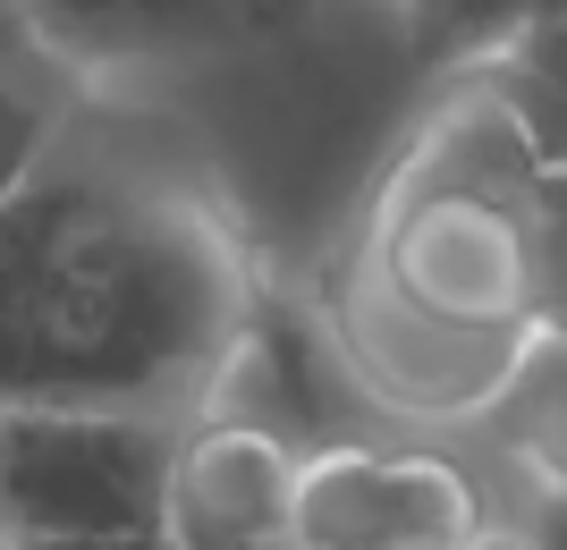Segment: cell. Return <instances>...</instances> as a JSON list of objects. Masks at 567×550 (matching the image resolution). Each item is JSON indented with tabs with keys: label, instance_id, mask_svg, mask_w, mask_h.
<instances>
[{
	"label": "cell",
	"instance_id": "6da1fadb",
	"mask_svg": "<svg viewBox=\"0 0 567 550\" xmlns=\"http://www.w3.org/2000/svg\"><path fill=\"white\" fill-rule=\"evenodd\" d=\"M255 322V263L213 187L76 111L43 169L0 204V407L195 415Z\"/></svg>",
	"mask_w": 567,
	"mask_h": 550
},
{
	"label": "cell",
	"instance_id": "7a4b0ae2",
	"mask_svg": "<svg viewBox=\"0 0 567 550\" xmlns=\"http://www.w3.org/2000/svg\"><path fill=\"white\" fill-rule=\"evenodd\" d=\"M550 169L517 111L483 85V69H457L424 127L406 136L390 178L373 187L364 238L432 313L534 331V220H543Z\"/></svg>",
	"mask_w": 567,
	"mask_h": 550
},
{
	"label": "cell",
	"instance_id": "3957f363",
	"mask_svg": "<svg viewBox=\"0 0 567 550\" xmlns=\"http://www.w3.org/2000/svg\"><path fill=\"white\" fill-rule=\"evenodd\" d=\"M187 415L18 398L0 407V533H136L169 517V457Z\"/></svg>",
	"mask_w": 567,
	"mask_h": 550
},
{
	"label": "cell",
	"instance_id": "277c9868",
	"mask_svg": "<svg viewBox=\"0 0 567 550\" xmlns=\"http://www.w3.org/2000/svg\"><path fill=\"white\" fill-rule=\"evenodd\" d=\"M322 339L339 347L348 382L399 424H483L499 398L508 364H517L525 331H492V322H450L432 313L399 271L381 263V246L355 229L339 246V263L322 271Z\"/></svg>",
	"mask_w": 567,
	"mask_h": 550
},
{
	"label": "cell",
	"instance_id": "5b68a950",
	"mask_svg": "<svg viewBox=\"0 0 567 550\" xmlns=\"http://www.w3.org/2000/svg\"><path fill=\"white\" fill-rule=\"evenodd\" d=\"M492 491L441 440H313L297 466V550H457Z\"/></svg>",
	"mask_w": 567,
	"mask_h": 550
},
{
	"label": "cell",
	"instance_id": "8992f818",
	"mask_svg": "<svg viewBox=\"0 0 567 550\" xmlns=\"http://www.w3.org/2000/svg\"><path fill=\"white\" fill-rule=\"evenodd\" d=\"M306 449L255 415H187L169 457V542L178 550H297Z\"/></svg>",
	"mask_w": 567,
	"mask_h": 550
},
{
	"label": "cell",
	"instance_id": "52a82bcc",
	"mask_svg": "<svg viewBox=\"0 0 567 550\" xmlns=\"http://www.w3.org/2000/svg\"><path fill=\"white\" fill-rule=\"evenodd\" d=\"M297 9L306 0H25L34 34L85 76L136 69V60H204L288 25Z\"/></svg>",
	"mask_w": 567,
	"mask_h": 550
},
{
	"label": "cell",
	"instance_id": "ba28073f",
	"mask_svg": "<svg viewBox=\"0 0 567 550\" xmlns=\"http://www.w3.org/2000/svg\"><path fill=\"white\" fill-rule=\"evenodd\" d=\"M483 432L534 491H567V339L559 331H525L499 398L483 407Z\"/></svg>",
	"mask_w": 567,
	"mask_h": 550
},
{
	"label": "cell",
	"instance_id": "9c48e42d",
	"mask_svg": "<svg viewBox=\"0 0 567 550\" xmlns=\"http://www.w3.org/2000/svg\"><path fill=\"white\" fill-rule=\"evenodd\" d=\"M85 102H94V76L76 60H60L43 34L0 60V204L43 169V153L69 136V120Z\"/></svg>",
	"mask_w": 567,
	"mask_h": 550
},
{
	"label": "cell",
	"instance_id": "30bf717a",
	"mask_svg": "<svg viewBox=\"0 0 567 550\" xmlns=\"http://www.w3.org/2000/svg\"><path fill=\"white\" fill-rule=\"evenodd\" d=\"M525 18H534V0H406V34L432 69H466L483 51L517 43Z\"/></svg>",
	"mask_w": 567,
	"mask_h": 550
},
{
	"label": "cell",
	"instance_id": "8fae6325",
	"mask_svg": "<svg viewBox=\"0 0 567 550\" xmlns=\"http://www.w3.org/2000/svg\"><path fill=\"white\" fill-rule=\"evenodd\" d=\"M525 322L567 339V178H550L543 220H534V313Z\"/></svg>",
	"mask_w": 567,
	"mask_h": 550
},
{
	"label": "cell",
	"instance_id": "7c38bea8",
	"mask_svg": "<svg viewBox=\"0 0 567 550\" xmlns=\"http://www.w3.org/2000/svg\"><path fill=\"white\" fill-rule=\"evenodd\" d=\"M508 51H517V60H534V69L567 94V18H525V34H517Z\"/></svg>",
	"mask_w": 567,
	"mask_h": 550
},
{
	"label": "cell",
	"instance_id": "4fadbf2b",
	"mask_svg": "<svg viewBox=\"0 0 567 550\" xmlns=\"http://www.w3.org/2000/svg\"><path fill=\"white\" fill-rule=\"evenodd\" d=\"M18 550H178V542H169V526H136V533H43Z\"/></svg>",
	"mask_w": 567,
	"mask_h": 550
},
{
	"label": "cell",
	"instance_id": "5bb4252c",
	"mask_svg": "<svg viewBox=\"0 0 567 550\" xmlns=\"http://www.w3.org/2000/svg\"><path fill=\"white\" fill-rule=\"evenodd\" d=\"M534 542L567 550V491H543V508H534Z\"/></svg>",
	"mask_w": 567,
	"mask_h": 550
},
{
	"label": "cell",
	"instance_id": "9a60e30c",
	"mask_svg": "<svg viewBox=\"0 0 567 550\" xmlns=\"http://www.w3.org/2000/svg\"><path fill=\"white\" fill-rule=\"evenodd\" d=\"M457 550H543V542H534V526H499V517H492V526L466 533Z\"/></svg>",
	"mask_w": 567,
	"mask_h": 550
},
{
	"label": "cell",
	"instance_id": "2e32d148",
	"mask_svg": "<svg viewBox=\"0 0 567 550\" xmlns=\"http://www.w3.org/2000/svg\"><path fill=\"white\" fill-rule=\"evenodd\" d=\"M34 43V18H25V0H0V60L9 51H25Z\"/></svg>",
	"mask_w": 567,
	"mask_h": 550
},
{
	"label": "cell",
	"instance_id": "e0dca14e",
	"mask_svg": "<svg viewBox=\"0 0 567 550\" xmlns=\"http://www.w3.org/2000/svg\"><path fill=\"white\" fill-rule=\"evenodd\" d=\"M534 18H567V0H534Z\"/></svg>",
	"mask_w": 567,
	"mask_h": 550
},
{
	"label": "cell",
	"instance_id": "ac0fdd59",
	"mask_svg": "<svg viewBox=\"0 0 567 550\" xmlns=\"http://www.w3.org/2000/svg\"><path fill=\"white\" fill-rule=\"evenodd\" d=\"M0 550H18V533H0Z\"/></svg>",
	"mask_w": 567,
	"mask_h": 550
}]
</instances>
